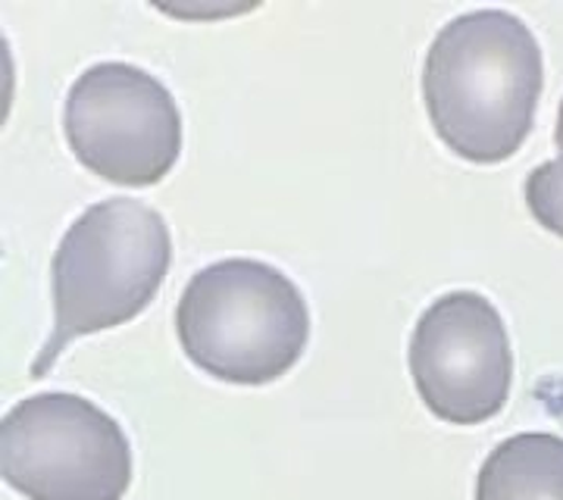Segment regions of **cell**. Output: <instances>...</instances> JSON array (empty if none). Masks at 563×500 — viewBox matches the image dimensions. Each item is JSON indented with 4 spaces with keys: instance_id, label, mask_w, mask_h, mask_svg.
Returning a JSON list of instances; mask_svg holds the SVG:
<instances>
[{
    "instance_id": "cell-6",
    "label": "cell",
    "mask_w": 563,
    "mask_h": 500,
    "mask_svg": "<svg viewBox=\"0 0 563 500\" xmlns=\"http://www.w3.org/2000/svg\"><path fill=\"white\" fill-rule=\"evenodd\" d=\"M410 376L432 416L483 425L510 398L514 351L495 303L479 291L435 298L410 338Z\"/></svg>"
},
{
    "instance_id": "cell-5",
    "label": "cell",
    "mask_w": 563,
    "mask_h": 500,
    "mask_svg": "<svg viewBox=\"0 0 563 500\" xmlns=\"http://www.w3.org/2000/svg\"><path fill=\"white\" fill-rule=\"evenodd\" d=\"M63 132L76 160L122 188L163 181L181 154V113L157 76L120 60L95 63L73 81Z\"/></svg>"
},
{
    "instance_id": "cell-9",
    "label": "cell",
    "mask_w": 563,
    "mask_h": 500,
    "mask_svg": "<svg viewBox=\"0 0 563 500\" xmlns=\"http://www.w3.org/2000/svg\"><path fill=\"white\" fill-rule=\"evenodd\" d=\"M554 144H558V166L563 169V100H561V110H558V129H554Z\"/></svg>"
},
{
    "instance_id": "cell-7",
    "label": "cell",
    "mask_w": 563,
    "mask_h": 500,
    "mask_svg": "<svg viewBox=\"0 0 563 500\" xmlns=\"http://www.w3.org/2000/svg\"><path fill=\"white\" fill-rule=\"evenodd\" d=\"M476 500H563V438L523 432L501 441L476 476Z\"/></svg>"
},
{
    "instance_id": "cell-8",
    "label": "cell",
    "mask_w": 563,
    "mask_h": 500,
    "mask_svg": "<svg viewBox=\"0 0 563 500\" xmlns=\"http://www.w3.org/2000/svg\"><path fill=\"white\" fill-rule=\"evenodd\" d=\"M523 195L536 222L563 238V169L558 160L536 166L526 179Z\"/></svg>"
},
{
    "instance_id": "cell-3",
    "label": "cell",
    "mask_w": 563,
    "mask_h": 500,
    "mask_svg": "<svg viewBox=\"0 0 563 500\" xmlns=\"http://www.w3.org/2000/svg\"><path fill=\"white\" fill-rule=\"evenodd\" d=\"M176 335L210 379L269 385L303 357L310 310L282 269L235 257L191 276L176 307Z\"/></svg>"
},
{
    "instance_id": "cell-2",
    "label": "cell",
    "mask_w": 563,
    "mask_h": 500,
    "mask_svg": "<svg viewBox=\"0 0 563 500\" xmlns=\"http://www.w3.org/2000/svg\"><path fill=\"white\" fill-rule=\"evenodd\" d=\"M173 263L169 225L135 198L88 207L63 235L51 263L54 325L29 376L44 379L76 338L132 322L151 307Z\"/></svg>"
},
{
    "instance_id": "cell-4",
    "label": "cell",
    "mask_w": 563,
    "mask_h": 500,
    "mask_svg": "<svg viewBox=\"0 0 563 500\" xmlns=\"http://www.w3.org/2000/svg\"><path fill=\"white\" fill-rule=\"evenodd\" d=\"M0 476L25 500H122L132 485V447L98 403L44 391L0 422Z\"/></svg>"
},
{
    "instance_id": "cell-1",
    "label": "cell",
    "mask_w": 563,
    "mask_h": 500,
    "mask_svg": "<svg viewBox=\"0 0 563 500\" xmlns=\"http://www.w3.org/2000/svg\"><path fill=\"white\" fill-rule=\"evenodd\" d=\"M544 57L532 29L507 10H473L435 35L422 100L442 144L466 163L510 160L536 125Z\"/></svg>"
}]
</instances>
